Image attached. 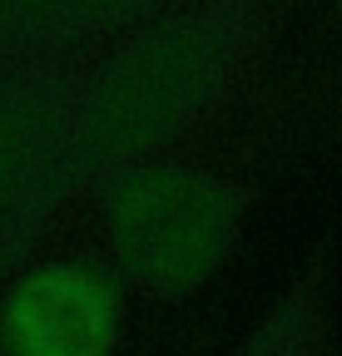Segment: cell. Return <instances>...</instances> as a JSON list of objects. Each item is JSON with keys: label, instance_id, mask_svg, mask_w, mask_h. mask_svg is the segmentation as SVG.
Returning a JSON list of instances; mask_svg holds the SVG:
<instances>
[{"label": "cell", "instance_id": "1", "mask_svg": "<svg viewBox=\"0 0 342 356\" xmlns=\"http://www.w3.org/2000/svg\"><path fill=\"white\" fill-rule=\"evenodd\" d=\"M224 243V208L203 184L149 178L119 203V248L159 277H189Z\"/></svg>", "mask_w": 342, "mask_h": 356}, {"label": "cell", "instance_id": "2", "mask_svg": "<svg viewBox=\"0 0 342 356\" xmlns=\"http://www.w3.org/2000/svg\"><path fill=\"white\" fill-rule=\"evenodd\" d=\"M20 356H100L109 341V292L90 273H50L20 292L10 312Z\"/></svg>", "mask_w": 342, "mask_h": 356}]
</instances>
